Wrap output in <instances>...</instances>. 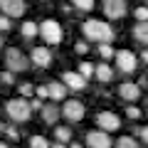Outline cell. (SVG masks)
<instances>
[{"label": "cell", "mask_w": 148, "mask_h": 148, "mask_svg": "<svg viewBox=\"0 0 148 148\" xmlns=\"http://www.w3.org/2000/svg\"><path fill=\"white\" fill-rule=\"evenodd\" d=\"M82 32H84V37L89 42H99V45L101 42H114V30L104 20H86L82 25Z\"/></svg>", "instance_id": "obj_1"}, {"label": "cell", "mask_w": 148, "mask_h": 148, "mask_svg": "<svg viewBox=\"0 0 148 148\" xmlns=\"http://www.w3.org/2000/svg\"><path fill=\"white\" fill-rule=\"evenodd\" d=\"M5 114L10 116V121H15V123H25L27 119L32 116L30 101H27L25 96H17V99H8V101H5Z\"/></svg>", "instance_id": "obj_2"}, {"label": "cell", "mask_w": 148, "mask_h": 148, "mask_svg": "<svg viewBox=\"0 0 148 148\" xmlns=\"http://www.w3.org/2000/svg\"><path fill=\"white\" fill-rule=\"evenodd\" d=\"M5 67L10 69V72H27L30 69V59L22 54V49H17V47H10L5 52Z\"/></svg>", "instance_id": "obj_3"}, {"label": "cell", "mask_w": 148, "mask_h": 148, "mask_svg": "<svg viewBox=\"0 0 148 148\" xmlns=\"http://www.w3.org/2000/svg\"><path fill=\"white\" fill-rule=\"evenodd\" d=\"M40 35L45 37L47 45H59L62 37H64V32H62V25H59L57 20H45L42 25H40Z\"/></svg>", "instance_id": "obj_4"}, {"label": "cell", "mask_w": 148, "mask_h": 148, "mask_svg": "<svg viewBox=\"0 0 148 148\" xmlns=\"http://www.w3.org/2000/svg\"><path fill=\"white\" fill-rule=\"evenodd\" d=\"M114 57H116V69L119 72H123V74H133L136 72L138 59H136V54H133L131 49H119Z\"/></svg>", "instance_id": "obj_5"}, {"label": "cell", "mask_w": 148, "mask_h": 148, "mask_svg": "<svg viewBox=\"0 0 148 148\" xmlns=\"http://www.w3.org/2000/svg\"><path fill=\"white\" fill-rule=\"evenodd\" d=\"M62 116L67 119L69 123L82 121V119H84V104H82V101H77V99H69L67 104L62 106Z\"/></svg>", "instance_id": "obj_6"}, {"label": "cell", "mask_w": 148, "mask_h": 148, "mask_svg": "<svg viewBox=\"0 0 148 148\" xmlns=\"http://www.w3.org/2000/svg\"><path fill=\"white\" fill-rule=\"evenodd\" d=\"M101 8L109 20H119L126 15V0H101Z\"/></svg>", "instance_id": "obj_7"}, {"label": "cell", "mask_w": 148, "mask_h": 148, "mask_svg": "<svg viewBox=\"0 0 148 148\" xmlns=\"http://www.w3.org/2000/svg\"><path fill=\"white\" fill-rule=\"evenodd\" d=\"M96 126L101 128V131H119L121 128V119L114 114V111H101L99 116H96Z\"/></svg>", "instance_id": "obj_8"}, {"label": "cell", "mask_w": 148, "mask_h": 148, "mask_svg": "<svg viewBox=\"0 0 148 148\" xmlns=\"http://www.w3.org/2000/svg\"><path fill=\"white\" fill-rule=\"evenodd\" d=\"M86 143H89V148H114V141H111L109 131H91V133H86Z\"/></svg>", "instance_id": "obj_9"}, {"label": "cell", "mask_w": 148, "mask_h": 148, "mask_svg": "<svg viewBox=\"0 0 148 148\" xmlns=\"http://www.w3.org/2000/svg\"><path fill=\"white\" fill-rule=\"evenodd\" d=\"M0 10L8 17H22V12H25V0H0Z\"/></svg>", "instance_id": "obj_10"}, {"label": "cell", "mask_w": 148, "mask_h": 148, "mask_svg": "<svg viewBox=\"0 0 148 148\" xmlns=\"http://www.w3.org/2000/svg\"><path fill=\"white\" fill-rule=\"evenodd\" d=\"M62 82H64V86L72 89V91H84L86 89V79L82 77L79 72H64Z\"/></svg>", "instance_id": "obj_11"}, {"label": "cell", "mask_w": 148, "mask_h": 148, "mask_svg": "<svg viewBox=\"0 0 148 148\" xmlns=\"http://www.w3.org/2000/svg\"><path fill=\"white\" fill-rule=\"evenodd\" d=\"M30 62L35 64V67H49V64H52V52H49L47 47H35L30 52Z\"/></svg>", "instance_id": "obj_12"}, {"label": "cell", "mask_w": 148, "mask_h": 148, "mask_svg": "<svg viewBox=\"0 0 148 148\" xmlns=\"http://www.w3.org/2000/svg\"><path fill=\"white\" fill-rule=\"evenodd\" d=\"M119 96H121L126 104H133V101L141 96V89H138V84H131V82H126V84L119 86Z\"/></svg>", "instance_id": "obj_13"}, {"label": "cell", "mask_w": 148, "mask_h": 148, "mask_svg": "<svg viewBox=\"0 0 148 148\" xmlns=\"http://www.w3.org/2000/svg\"><path fill=\"white\" fill-rule=\"evenodd\" d=\"M131 32H133V40H136V42H141V45H146V47H148V20L136 22Z\"/></svg>", "instance_id": "obj_14"}, {"label": "cell", "mask_w": 148, "mask_h": 148, "mask_svg": "<svg viewBox=\"0 0 148 148\" xmlns=\"http://www.w3.org/2000/svg\"><path fill=\"white\" fill-rule=\"evenodd\" d=\"M94 77L99 82H104V84H109V82L114 79V69L109 67V62H101V64H96V67H94Z\"/></svg>", "instance_id": "obj_15"}, {"label": "cell", "mask_w": 148, "mask_h": 148, "mask_svg": "<svg viewBox=\"0 0 148 148\" xmlns=\"http://www.w3.org/2000/svg\"><path fill=\"white\" fill-rule=\"evenodd\" d=\"M42 121L45 123H57V119L62 116V109L59 106H54V104H47V106H42Z\"/></svg>", "instance_id": "obj_16"}, {"label": "cell", "mask_w": 148, "mask_h": 148, "mask_svg": "<svg viewBox=\"0 0 148 148\" xmlns=\"http://www.w3.org/2000/svg\"><path fill=\"white\" fill-rule=\"evenodd\" d=\"M47 91H49V99H52V101H62L64 96H67V86H64V82H49Z\"/></svg>", "instance_id": "obj_17"}, {"label": "cell", "mask_w": 148, "mask_h": 148, "mask_svg": "<svg viewBox=\"0 0 148 148\" xmlns=\"http://www.w3.org/2000/svg\"><path fill=\"white\" fill-rule=\"evenodd\" d=\"M20 32H22V37H25V40H32L35 35H40V25H37V22H22Z\"/></svg>", "instance_id": "obj_18"}, {"label": "cell", "mask_w": 148, "mask_h": 148, "mask_svg": "<svg viewBox=\"0 0 148 148\" xmlns=\"http://www.w3.org/2000/svg\"><path fill=\"white\" fill-rule=\"evenodd\" d=\"M54 138L62 141V143H69V141H72V128H69V126H59L57 131H54Z\"/></svg>", "instance_id": "obj_19"}, {"label": "cell", "mask_w": 148, "mask_h": 148, "mask_svg": "<svg viewBox=\"0 0 148 148\" xmlns=\"http://www.w3.org/2000/svg\"><path fill=\"white\" fill-rule=\"evenodd\" d=\"M114 146L116 148H138V143H136V138H131V136H121Z\"/></svg>", "instance_id": "obj_20"}, {"label": "cell", "mask_w": 148, "mask_h": 148, "mask_svg": "<svg viewBox=\"0 0 148 148\" xmlns=\"http://www.w3.org/2000/svg\"><path fill=\"white\" fill-rule=\"evenodd\" d=\"M72 5L77 8V10L89 12V10H94V0H72Z\"/></svg>", "instance_id": "obj_21"}, {"label": "cell", "mask_w": 148, "mask_h": 148, "mask_svg": "<svg viewBox=\"0 0 148 148\" xmlns=\"http://www.w3.org/2000/svg\"><path fill=\"white\" fill-rule=\"evenodd\" d=\"M99 54H101L104 59H111L116 52H114V47H111V42H101V45H99Z\"/></svg>", "instance_id": "obj_22"}, {"label": "cell", "mask_w": 148, "mask_h": 148, "mask_svg": "<svg viewBox=\"0 0 148 148\" xmlns=\"http://www.w3.org/2000/svg\"><path fill=\"white\" fill-rule=\"evenodd\" d=\"M30 148H49V141L45 136H32L30 138Z\"/></svg>", "instance_id": "obj_23"}, {"label": "cell", "mask_w": 148, "mask_h": 148, "mask_svg": "<svg viewBox=\"0 0 148 148\" xmlns=\"http://www.w3.org/2000/svg\"><path fill=\"white\" fill-rule=\"evenodd\" d=\"M79 74L84 77V79L94 77V64H91V62H82V64H79Z\"/></svg>", "instance_id": "obj_24"}, {"label": "cell", "mask_w": 148, "mask_h": 148, "mask_svg": "<svg viewBox=\"0 0 148 148\" xmlns=\"http://www.w3.org/2000/svg\"><path fill=\"white\" fill-rule=\"evenodd\" d=\"M126 116L136 121V119H141V109H138V106H133V104H128V106H126Z\"/></svg>", "instance_id": "obj_25"}, {"label": "cell", "mask_w": 148, "mask_h": 148, "mask_svg": "<svg viewBox=\"0 0 148 148\" xmlns=\"http://www.w3.org/2000/svg\"><path fill=\"white\" fill-rule=\"evenodd\" d=\"M0 82H3V84H15V72L5 69V72L0 74Z\"/></svg>", "instance_id": "obj_26"}, {"label": "cell", "mask_w": 148, "mask_h": 148, "mask_svg": "<svg viewBox=\"0 0 148 148\" xmlns=\"http://www.w3.org/2000/svg\"><path fill=\"white\" fill-rule=\"evenodd\" d=\"M133 15H136V20H138V22H141V20H148V8H146V5L136 8V10H133Z\"/></svg>", "instance_id": "obj_27"}, {"label": "cell", "mask_w": 148, "mask_h": 148, "mask_svg": "<svg viewBox=\"0 0 148 148\" xmlns=\"http://www.w3.org/2000/svg\"><path fill=\"white\" fill-rule=\"evenodd\" d=\"M32 94H35V86L32 84H20V96L27 99V96H32Z\"/></svg>", "instance_id": "obj_28"}, {"label": "cell", "mask_w": 148, "mask_h": 148, "mask_svg": "<svg viewBox=\"0 0 148 148\" xmlns=\"http://www.w3.org/2000/svg\"><path fill=\"white\" fill-rule=\"evenodd\" d=\"M10 20H12V17L0 15V32H8V30H10Z\"/></svg>", "instance_id": "obj_29"}, {"label": "cell", "mask_w": 148, "mask_h": 148, "mask_svg": "<svg viewBox=\"0 0 148 148\" xmlns=\"http://www.w3.org/2000/svg\"><path fill=\"white\" fill-rule=\"evenodd\" d=\"M5 136L10 138V141H17V138H20V133H17V128H12V126H8V128H5Z\"/></svg>", "instance_id": "obj_30"}, {"label": "cell", "mask_w": 148, "mask_h": 148, "mask_svg": "<svg viewBox=\"0 0 148 148\" xmlns=\"http://www.w3.org/2000/svg\"><path fill=\"white\" fill-rule=\"evenodd\" d=\"M35 91H37V96H40V99H47V96H49L47 84H45V86H35Z\"/></svg>", "instance_id": "obj_31"}, {"label": "cell", "mask_w": 148, "mask_h": 148, "mask_svg": "<svg viewBox=\"0 0 148 148\" xmlns=\"http://www.w3.org/2000/svg\"><path fill=\"white\" fill-rule=\"evenodd\" d=\"M42 106H45V104H42V99H40V96H37V99H32V101H30V109H32V111H37V109H42Z\"/></svg>", "instance_id": "obj_32"}, {"label": "cell", "mask_w": 148, "mask_h": 148, "mask_svg": "<svg viewBox=\"0 0 148 148\" xmlns=\"http://www.w3.org/2000/svg\"><path fill=\"white\" fill-rule=\"evenodd\" d=\"M74 49H77L79 54H86V52H89V45H86V42H77V47H74Z\"/></svg>", "instance_id": "obj_33"}, {"label": "cell", "mask_w": 148, "mask_h": 148, "mask_svg": "<svg viewBox=\"0 0 148 148\" xmlns=\"http://www.w3.org/2000/svg\"><path fill=\"white\" fill-rule=\"evenodd\" d=\"M138 136H141V141L148 146V126H146V128H138Z\"/></svg>", "instance_id": "obj_34"}, {"label": "cell", "mask_w": 148, "mask_h": 148, "mask_svg": "<svg viewBox=\"0 0 148 148\" xmlns=\"http://www.w3.org/2000/svg\"><path fill=\"white\" fill-rule=\"evenodd\" d=\"M49 148H67V146H64L62 141H54V143H49Z\"/></svg>", "instance_id": "obj_35"}, {"label": "cell", "mask_w": 148, "mask_h": 148, "mask_svg": "<svg viewBox=\"0 0 148 148\" xmlns=\"http://www.w3.org/2000/svg\"><path fill=\"white\" fill-rule=\"evenodd\" d=\"M141 59H143V62L148 64V49H143V54H141Z\"/></svg>", "instance_id": "obj_36"}, {"label": "cell", "mask_w": 148, "mask_h": 148, "mask_svg": "<svg viewBox=\"0 0 148 148\" xmlns=\"http://www.w3.org/2000/svg\"><path fill=\"white\" fill-rule=\"evenodd\" d=\"M69 148H84L82 143H69Z\"/></svg>", "instance_id": "obj_37"}, {"label": "cell", "mask_w": 148, "mask_h": 148, "mask_svg": "<svg viewBox=\"0 0 148 148\" xmlns=\"http://www.w3.org/2000/svg\"><path fill=\"white\" fill-rule=\"evenodd\" d=\"M5 128H8V126H5V123H0V131H3V133H5Z\"/></svg>", "instance_id": "obj_38"}, {"label": "cell", "mask_w": 148, "mask_h": 148, "mask_svg": "<svg viewBox=\"0 0 148 148\" xmlns=\"http://www.w3.org/2000/svg\"><path fill=\"white\" fill-rule=\"evenodd\" d=\"M0 148H8V143H3V141H0Z\"/></svg>", "instance_id": "obj_39"}, {"label": "cell", "mask_w": 148, "mask_h": 148, "mask_svg": "<svg viewBox=\"0 0 148 148\" xmlns=\"http://www.w3.org/2000/svg\"><path fill=\"white\" fill-rule=\"evenodd\" d=\"M0 49H3V37H0Z\"/></svg>", "instance_id": "obj_40"}]
</instances>
